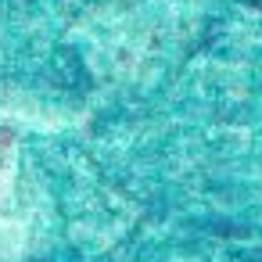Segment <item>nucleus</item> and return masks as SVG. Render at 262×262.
<instances>
[]
</instances>
